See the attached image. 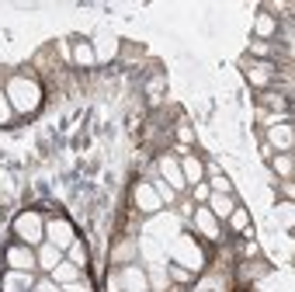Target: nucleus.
Masks as SVG:
<instances>
[{
	"mask_svg": "<svg viewBox=\"0 0 295 292\" xmlns=\"http://www.w3.org/2000/svg\"><path fill=\"white\" fill-rule=\"evenodd\" d=\"M49 233L56 236L52 244H59V247H66V244L73 240V230H70V223H49Z\"/></svg>",
	"mask_w": 295,
	"mask_h": 292,
	"instance_id": "f257e3e1",
	"label": "nucleus"
},
{
	"mask_svg": "<svg viewBox=\"0 0 295 292\" xmlns=\"http://www.w3.org/2000/svg\"><path fill=\"white\" fill-rule=\"evenodd\" d=\"M184 171H188V177H191V181H198V177H202V164H198V160H188V164H184Z\"/></svg>",
	"mask_w": 295,
	"mask_h": 292,
	"instance_id": "1a4fd4ad",
	"label": "nucleus"
},
{
	"mask_svg": "<svg viewBox=\"0 0 295 292\" xmlns=\"http://www.w3.org/2000/svg\"><path fill=\"white\" fill-rule=\"evenodd\" d=\"M271 73H274V66H271V63H257V66L250 70V80H254V84H267V80H271Z\"/></svg>",
	"mask_w": 295,
	"mask_h": 292,
	"instance_id": "7ed1b4c3",
	"label": "nucleus"
},
{
	"mask_svg": "<svg viewBox=\"0 0 295 292\" xmlns=\"http://www.w3.org/2000/svg\"><path fill=\"white\" fill-rule=\"evenodd\" d=\"M18 233L25 236L28 244H35V240H38V219H35V216H25V219L18 223Z\"/></svg>",
	"mask_w": 295,
	"mask_h": 292,
	"instance_id": "f03ea898",
	"label": "nucleus"
},
{
	"mask_svg": "<svg viewBox=\"0 0 295 292\" xmlns=\"http://www.w3.org/2000/svg\"><path fill=\"white\" fill-rule=\"evenodd\" d=\"M271 31H274V18L271 14H261L257 18V35H271Z\"/></svg>",
	"mask_w": 295,
	"mask_h": 292,
	"instance_id": "39448f33",
	"label": "nucleus"
},
{
	"mask_svg": "<svg viewBox=\"0 0 295 292\" xmlns=\"http://www.w3.org/2000/svg\"><path fill=\"white\" fill-rule=\"evenodd\" d=\"M56 278H63V282H66V278H77V268H73V264H59Z\"/></svg>",
	"mask_w": 295,
	"mask_h": 292,
	"instance_id": "6e6552de",
	"label": "nucleus"
},
{
	"mask_svg": "<svg viewBox=\"0 0 295 292\" xmlns=\"http://www.w3.org/2000/svg\"><path fill=\"white\" fill-rule=\"evenodd\" d=\"M163 174H167V177H170V181H174V184H177V188H181V184H184V177H181V174H177V167H174V164H170V160H163Z\"/></svg>",
	"mask_w": 295,
	"mask_h": 292,
	"instance_id": "0eeeda50",
	"label": "nucleus"
},
{
	"mask_svg": "<svg viewBox=\"0 0 295 292\" xmlns=\"http://www.w3.org/2000/svg\"><path fill=\"white\" fill-rule=\"evenodd\" d=\"M271 143H274V146H292V132H288V125L271 129Z\"/></svg>",
	"mask_w": 295,
	"mask_h": 292,
	"instance_id": "20e7f679",
	"label": "nucleus"
},
{
	"mask_svg": "<svg viewBox=\"0 0 295 292\" xmlns=\"http://www.w3.org/2000/svg\"><path fill=\"white\" fill-rule=\"evenodd\" d=\"M212 205H215V216H222V219L233 212V202L229 199H212Z\"/></svg>",
	"mask_w": 295,
	"mask_h": 292,
	"instance_id": "423d86ee",
	"label": "nucleus"
}]
</instances>
